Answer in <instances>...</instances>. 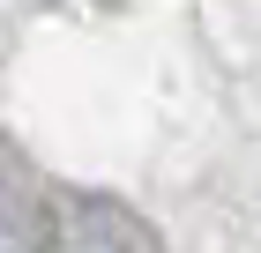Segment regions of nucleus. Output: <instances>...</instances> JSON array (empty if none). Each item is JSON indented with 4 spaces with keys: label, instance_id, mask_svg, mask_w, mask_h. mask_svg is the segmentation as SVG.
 Wrapping results in <instances>:
<instances>
[{
    "label": "nucleus",
    "instance_id": "1",
    "mask_svg": "<svg viewBox=\"0 0 261 253\" xmlns=\"http://www.w3.org/2000/svg\"><path fill=\"white\" fill-rule=\"evenodd\" d=\"M60 246V216L30 164H22L8 142H0V253H53Z\"/></svg>",
    "mask_w": 261,
    "mask_h": 253
}]
</instances>
